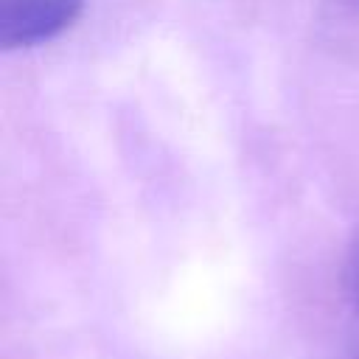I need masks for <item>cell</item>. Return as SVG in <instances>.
<instances>
[{
	"mask_svg": "<svg viewBox=\"0 0 359 359\" xmlns=\"http://www.w3.org/2000/svg\"><path fill=\"white\" fill-rule=\"evenodd\" d=\"M345 359H359V345H353L351 351H348V356Z\"/></svg>",
	"mask_w": 359,
	"mask_h": 359,
	"instance_id": "4",
	"label": "cell"
},
{
	"mask_svg": "<svg viewBox=\"0 0 359 359\" xmlns=\"http://www.w3.org/2000/svg\"><path fill=\"white\" fill-rule=\"evenodd\" d=\"M84 11V0H0V48L25 50L56 39Z\"/></svg>",
	"mask_w": 359,
	"mask_h": 359,
	"instance_id": "1",
	"label": "cell"
},
{
	"mask_svg": "<svg viewBox=\"0 0 359 359\" xmlns=\"http://www.w3.org/2000/svg\"><path fill=\"white\" fill-rule=\"evenodd\" d=\"M348 14H353V17H359V0H337Z\"/></svg>",
	"mask_w": 359,
	"mask_h": 359,
	"instance_id": "3",
	"label": "cell"
},
{
	"mask_svg": "<svg viewBox=\"0 0 359 359\" xmlns=\"http://www.w3.org/2000/svg\"><path fill=\"white\" fill-rule=\"evenodd\" d=\"M345 283H348V292L353 297V303L359 306V244L353 247L351 258H348V269H345Z\"/></svg>",
	"mask_w": 359,
	"mask_h": 359,
	"instance_id": "2",
	"label": "cell"
}]
</instances>
